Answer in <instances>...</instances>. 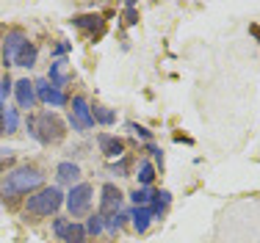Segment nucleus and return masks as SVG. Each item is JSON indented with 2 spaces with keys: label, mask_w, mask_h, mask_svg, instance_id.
I'll return each instance as SVG.
<instances>
[{
  "label": "nucleus",
  "mask_w": 260,
  "mask_h": 243,
  "mask_svg": "<svg viewBox=\"0 0 260 243\" xmlns=\"http://www.w3.org/2000/svg\"><path fill=\"white\" fill-rule=\"evenodd\" d=\"M42 183H45L42 169H36V166H20V169L6 174L3 185H0V194L3 196H22V194H30V191L42 188Z\"/></svg>",
  "instance_id": "1"
},
{
  "label": "nucleus",
  "mask_w": 260,
  "mask_h": 243,
  "mask_svg": "<svg viewBox=\"0 0 260 243\" xmlns=\"http://www.w3.org/2000/svg\"><path fill=\"white\" fill-rule=\"evenodd\" d=\"M28 133L34 135L39 144H55V141L64 138L67 127H64V122H61L58 114H53V111H42V114H36V116L28 119Z\"/></svg>",
  "instance_id": "2"
},
{
  "label": "nucleus",
  "mask_w": 260,
  "mask_h": 243,
  "mask_svg": "<svg viewBox=\"0 0 260 243\" xmlns=\"http://www.w3.org/2000/svg\"><path fill=\"white\" fill-rule=\"evenodd\" d=\"M61 204H64V194H61V188L50 185V188H42L39 194L28 196L25 210H28V213H34V216H53V213H58Z\"/></svg>",
  "instance_id": "3"
},
{
  "label": "nucleus",
  "mask_w": 260,
  "mask_h": 243,
  "mask_svg": "<svg viewBox=\"0 0 260 243\" xmlns=\"http://www.w3.org/2000/svg\"><path fill=\"white\" fill-rule=\"evenodd\" d=\"M91 199H94V188H91L89 183H78L70 188V194L64 196V202H67L70 216H86L91 207Z\"/></svg>",
  "instance_id": "4"
},
{
  "label": "nucleus",
  "mask_w": 260,
  "mask_h": 243,
  "mask_svg": "<svg viewBox=\"0 0 260 243\" xmlns=\"http://www.w3.org/2000/svg\"><path fill=\"white\" fill-rule=\"evenodd\" d=\"M70 124H72V130H78V133H86V130L94 127V119H91V105H89V99H86L83 94L72 97Z\"/></svg>",
  "instance_id": "5"
},
{
  "label": "nucleus",
  "mask_w": 260,
  "mask_h": 243,
  "mask_svg": "<svg viewBox=\"0 0 260 243\" xmlns=\"http://www.w3.org/2000/svg\"><path fill=\"white\" fill-rule=\"evenodd\" d=\"M28 45V36H25V30H20V28H11L9 33H6V39H3V64L6 66H14L17 64V55H20V50Z\"/></svg>",
  "instance_id": "6"
},
{
  "label": "nucleus",
  "mask_w": 260,
  "mask_h": 243,
  "mask_svg": "<svg viewBox=\"0 0 260 243\" xmlns=\"http://www.w3.org/2000/svg\"><path fill=\"white\" fill-rule=\"evenodd\" d=\"M53 232H55V238L64 243H83L86 240V227H80V224L70 221V219H55Z\"/></svg>",
  "instance_id": "7"
},
{
  "label": "nucleus",
  "mask_w": 260,
  "mask_h": 243,
  "mask_svg": "<svg viewBox=\"0 0 260 243\" xmlns=\"http://www.w3.org/2000/svg\"><path fill=\"white\" fill-rule=\"evenodd\" d=\"M100 194H103L100 196V216H103V219L119 213V210H122V199H125V196H122V191L116 188L114 183H105Z\"/></svg>",
  "instance_id": "8"
},
{
  "label": "nucleus",
  "mask_w": 260,
  "mask_h": 243,
  "mask_svg": "<svg viewBox=\"0 0 260 243\" xmlns=\"http://www.w3.org/2000/svg\"><path fill=\"white\" fill-rule=\"evenodd\" d=\"M34 89H36V99H42V102H47V105H55V108H61V105H67V102H70L64 91H61V89H55V86H50V80H47V78L36 80V83H34Z\"/></svg>",
  "instance_id": "9"
},
{
  "label": "nucleus",
  "mask_w": 260,
  "mask_h": 243,
  "mask_svg": "<svg viewBox=\"0 0 260 243\" xmlns=\"http://www.w3.org/2000/svg\"><path fill=\"white\" fill-rule=\"evenodd\" d=\"M14 97H17V105H20V108H25V111L34 108V105H36V89H34V80H28V78L17 80V83H14Z\"/></svg>",
  "instance_id": "10"
},
{
  "label": "nucleus",
  "mask_w": 260,
  "mask_h": 243,
  "mask_svg": "<svg viewBox=\"0 0 260 243\" xmlns=\"http://www.w3.org/2000/svg\"><path fill=\"white\" fill-rule=\"evenodd\" d=\"M97 144H100L103 155L105 158H122L125 155V144H122V138H116V135H108V133H100L97 135Z\"/></svg>",
  "instance_id": "11"
},
{
  "label": "nucleus",
  "mask_w": 260,
  "mask_h": 243,
  "mask_svg": "<svg viewBox=\"0 0 260 243\" xmlns=\"http://www.w3.org/2000/svg\"><path fill=\"white\" fill-rule=\"evenodd\" d=\"M72 25L86 30V33H91V36L103 33V17L100 14H78V17H72Z\"/></svg>",
  "instance_id": "12"
},
{
  "label": "nucleus",
  "mask_w": 260,
  "mask_h": 243,
  "mask_svg": "<svg viewBox=\"0 0 260 243\" xmlns=\"http://www.w3.org/2000/svg\"><path fill=\"white\" fill-rule=\"evenodd\" d=\"M55 177H58V183H64V185H78L80 166L72 163V160H64V163H58V169H55Z\"/></svg>",
  "instance_id": "13"
},
{
  "label": "nucleus",
  "mask_w": 260,
  "mask_h": 243,
  "mask_svg": "<svg viewBox=\"0 0 260 243\" xmlns=\"http://www.w3.org/2000/svg\"><path fill=\"white\" fill-rule=\"evenodd\" d=\"M36 58H39V50H36V45H28L20 50V55H17V64L14 66H22V70H34L36 66Z\"/></svg>",
  "instance_id": "14"
},
{
  "label": "nucleus",
  "mask_w": 260,
  "mask_h": 243,
  "mask_svg": "<svg viewBox=\"0 0 260 243\" xmlns=\"http://www.w3.org/2000/svg\"><path fill=\"white\" fill-rule=\"evenodd\" d=\"M130 219H133L136 232H147V227H150V221L155 219V216H152V210H150V207H133Z\"/></svg>",
  "instance_id": "15"
},
{
  "label": "nucleus",
  "mask_w": 260,
  "mask_h": 243,
  "mask_svg": "<svg viewBox=\"0 0 260 243\" xmlns=\"http://www.w3.org/2000/svg\"><path fill=\"white\" fill-rule=\"evenodd\" d=\"M0 127H3V133H17V127H20V114H17V108L0 111Z\"/></svg>",
  "instance_id": "16"
},
{
  "label": "nucleus",
  "mask_w": 260,
  "mask_h": 243,
  "mask_svg": "<svg viewBox=\"0 0 260 243\" xmlns=\"http://www.w3.org/2000/svg\"><path fill=\"white\" fill-rule=\"evenodd\" d=\"M64 66H67V61H64V58H58V61H55V64L50 66V78H47V80H50V86H55V89H61V86L67 83Z\"/></svg>",
  "instance_id": "17"
},
{
  "label": "nucleus",
  "mask_w": 260,
  "mask_h": 243,
  "mask_svg": "<svg viewBox=\"0 0 260 243\" xmlns=\"http://www.w3.org/2000/svg\"><path fill=\"white\" fill-rule=\"evenodd\" d=\"M91 119L100 122V124H114L116 122V114L108 108H103V105H91Z\"/></svg>",
  "instance_id": "18"
},
{
  "label": "nucleus",
  "mask_w": 260,
  "mask_h": 243,
  "mask_svg": "<svg viewBox=\"0 0 260 243\" xmlns=\"http://www.w3.org/2000/svg\"><path fill=\"white\" fill-rule=\"evenodd\" d=\"M152 196H155V191H150V188H136V191H133V204H136V207H150V204H152Z\"/></svg>",
  "instance_id": "19"
},
{
  "label": "nucleus",
  "mask_w": 260,
  "mask_h": 243,
  "mask_svg": "<svg viewBox=\"0 0 260 243\" xmlns=\"http://www.w3.org/2000/svg\"><path fill=\"white\" fill-rule=\"evenodd\" d=\"M152 180H155V166H152V163H141L139 166V185H141V188H150Z\"/></svg>",
  "instance_id": "20"
},
{
  "label": "nucleus",
  "mask_w": 260,
  "mask_h": 243,
  "mask_svg": "<svg viewBox=\"0 0 260 243\" xmlns=\"http://www.w3.org/2000/svg\"><path fill=\"white\" fill-rule=\"evenodd\" d=\"M103 227H105V219H103V216H100V213L91 216L89 224H86V235H100V232H103Z\"/></svg>",
  "instance_id": "21"
},
{
  "label": "nucleus",
  "mask_w": 260,
  "mask_h": 243,
  "mask_svg": "<svg viewBox=\"0 0 260 243\" xmlns=\"http://www.w3.org/2000/svg\"><path fill=\"white\" fill-rule=\"evenodd\" d=\"M125 219H127L125 213L108 216V219H105V229H108V232H119V229H122V224H125Z\"/></svg>",
  "instance_id": "22"
},
{
  "label": "nucleus",
  "mask_w": 260,
  "mask_h": 243,
  "mask_svg": "<svg viewBox=\"0 0 260 243\" xmlns=\"http://www.w3.org/2000/svg\"><path fill=\"white\" fill-rule=\"evenodd\" d=\"M11 91H14V83H11V78H9V75H6V78L0 80V111H3V99L9 97Z\"/></svg>",
  "instance_id": "23"
},
{
  "label": "nucleus",
  "mask_w": 260,
  "mask_h": 243,
  "mask_svg": "<svg viewBox=\"0 0 260 243\" xmlns=\"http://www.w3.org/2000/svg\"><path fill=\"white\" fill-rule=\"evenodd\" d=\"M14 155H17V152H14L11 147H0V171H3L9 163H14Z\"/></svg>",
  "instance_id": "24"
},
{
  "label": "nucleus",
  "mask_w": 260,
  "mask_h": 243,
  "mask_svg": "<svg viewBox=\"0 0 260 243\" xmlns=\"http://www.w3.org/2000/svg\"><path fill=\"white\" fill-rule=\"evenodd\" d=\"M127 127L133 130V133L139 135V138H144V141H150V144H152V135H150V130H147V127H141V124H136V122H130Z\"/></svg>",
  "instance_id": "25"
},
{
  "label": "nucleus",
  "mask_w": 260,
  "mask_h": 243,
  "mask_svg": "<svg viewBox=\"0 0 260 243\" xmlns=\"http://www.w3.org/2000/svg\"><path fill=\"white\" fill-rule=\"evenodd\" d=\"M125 9H127V25H136V22H139V17H136V6L127 3Z\"/></svg>",
  "instance_id": "26"
},
{
  "label": "nucleus",
  "mask_w": 260,
  "mask_h": 243,
  "mask_svg": "<svg viewBox=\"0 0 260 243\" xmlns=\"http://www.w3.org/2000/svg\"><path fill=\"white\" fill-rule=\"evenodd\" d=\"M114 171H119V177H127V160H119V163H114Z\"/></svg>",
  "instance_id": "27"
},
{
  "label": "nucleus",
  "mask_w": 260,
  "mask_h": 243,
  "mask_svg": "<svg viewBox=\"0 0 260 243\" xmlns=\"http://www.w3.org/2000/svg\"><path fill=\"white\" fill-rule=\"evenodd\" d=\"M147 149H150V152H152V158H155L158 163H164V155H160V149H158L155 144H150V147H147Z\"/></svg>",
  "instance_id": "28"
},
{
  "label": "nucleus",
  "mask_w": 260,
  "mask_h": 243,
  "mask_svg": "<svg viewBox=\"0 0 260 243\" xmlns=\"http://www.w3.org/2000/svg\"><path fill=\"white\" fill-rule=\"evenodd\" d=\"M67 50H70V45H67V42H64V45H58V47H55V55H64Z\"/></svg>",
  "instance_id": "29"
},
{
  "label": "nucleus",
  "mask_w": 260,
  "mask_h": 243,
  "mask_svg": "<svg viewBox=\"0 0 260 243\" xmlns=\"http://www.w3.org/2000/svg\"><path fill=\"white\" fill-rule=\"evenodd\" d=\"M252 33H255V36H257V39H260V28H252Z\"/></svg>",
  "instance_id": "30"
},
{
  "label": "nucleus",
  "mask_w": 260,
  "mask_h": 243,
  "mask_svg": "<svg viewBox=\"0 0 260 243\" xmlns=\"http://www.w3.org/2000/svg\"><path fill=\"white\" fill-rule=\"evenodd\" d=\"M0 42H3V33H0Z\"/></svg>",
  "instance_id": "31"
}]
</instances>
